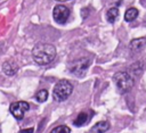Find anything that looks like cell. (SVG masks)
<instances>
[{"label":"cell","mask_w":146,"mask_h":133,"mask_svg":"<svg viewBox=\"0 0 146 133\" xmlns=\"http://www.w3.org/2000/svg\"><path fill=\"white\" fill-rule=\"evenodd\" d=\"M56 1H59V2H64V1H68V0H56Z\"/></svg>","instance_id":"cell-17"},{"label":"cell","mask_w":146,"mask_h":133,"mask_svg":"<svg viewBox=\"0 0 146 133\" xmlns=\"http://www.w3.org/2000/svg\"><path fill=\"white\" fill-rule=\"evenodd\" d=\"M110 128V123L106 120L98 122L90 128V133H105Z\"/></svg>","instance_id":"cell-9"},{"label":"cell","mask_w":146,"mask_h":133,"mask_svg":"<svg viewBox=\"0 0 146 133\" xmlns=\"http://www.w3.org/2000/svg\"><path fill=\"white\" fill-rule=\"evenodd\" d=\"M117 18H119V9L117 8H111V9L107 10V13H106V19L111 24H114Z\"/></svg>","instance_id":"cell-10"},{"label":"cell","mask_w":146,"mask_h":133,"mask_svg":"<svg viewBox=\"0 0 146 133\" xmlns=\"http://www.w3.org/2000/svg\"><path fill=\"white\" fill-rule=\"evenodd\" d=\"M113 82L115 83L116 90L121 94L128 93L133 86V78L127 72H117L113 75Z\"/></svg>","instance_id":"cell-2"},{"label":"cell","mask_w":146,"mask_h":133,"mask_svg":"<svg viewBox=\"0 0 146 133\" xmlns=\"http://www.w3.org/2000/svg\"><path fill=\"white\" fill-rule=\"evenodd\" d=\"M146 45V39L145 38H138V39H133L130 44H129V48L131 51L133 52H138L140 51L141 49H144V47Z\"/></svg>","instance_id":"cell-7"},{"label":"cell","mask_w":146,"mask_h":133,"mask_svg":"<svg viewBox=\"0 0 146 133\" xmlns=\"http://www.w3.org/2000/svg\"><path fill=\"white\" fill-rule=\"evenodd\" d=\"M29 109H30V105L26 101H16V102H13L10 105V107H9V111L18 120L23 119L25 113Z\"/></svg>","instance_id":"cell-4"},{"label":"cell","mask_w":146,"mask_h":133,"mask_svg":"<svg viewBox=\"0 0 146 133\" xmlns=\"http://www.w3.org/2000/svg\"><path fill=\"white\" fill-rule=\"evenodd\" d=\"M50 133H71V130L66 125H59V126H56L55 128H52Z\"/></svg>","instance_id":"cell-14"},{"label":"cell","mask_w":146,"mask_h":133,"mask_svg":"<svg viewBox=\"0 0 146 133\" xmlns=\"http://www.w3.org/2000/svg\"><path fill=\"white\" fill-rule=\"evenodd\" d=\"M21 133H33V128H24V130H21Z\"/></svg>","instance_id":"cell-15"},{"label":"cell","mask_w":146,"mask_h":133,"mask_svg":"<svg viewBox=\"0 0 146 133\" xmlns=\"http://www.w3.org/2000/svg\"><path fill=\"white\" fill-rule=\"evenodd\" d=\"M91 60L89 58H83V59H78L75 60L72 66L70 67V72L76 76H83L88 69V67L90 66Z\"/></svg>","instance_id":"cell-5"},{"label":"cell","mask_w":146,"mask_h":133,"mask_svg":"<svg viewBox=\"0 0 146 133\" xmlns=\"http://www.w3.org/2000/svg\"><path fill=\"white\" fill-rule=\"evenodd\" d=\"M73 85L67 80H60L56 83L54 90H52V98L57 102L65 101L72 93Z\"/></svg>","instance_id":"cell-3"},{"label":"cell","mask_w":146,"mask_h":133,"mask_svg":"<svg viewBox=\"0 0 146 133\" xmlns=\"http://www.w3.org/2000/svg\"><path fill=\"white\" fill-rule=\"evenodd\" d=\"M52 17L57 24L63 25L67 22L68 17H70V9L63 5L55 6V8L52 10Z\"/></svg>","instance_id":"cell-6"},{"label":"cell","mask_w":146,"mask_h":133,"mask_svg":"<svg viewBox=\"0 0 146 133\" xmlns=\"http://www.w3.org/2000/svg\"><path fill=\"white\" fill-rule=\"evenodd\" d=\"M2 48H3V43H2V42H0V52H1Z\"/></svg>","instance_id":"cell-16"},{"label":"cell","mask_w":146,"mask_h":133,"mask_svg":"<svg viewBox=\"0 0 146 133\" xmlns=\"http://www.w3.org/2000/svg\"><path fill=\"white\" fill-rule=\"evenodd\" d=\"M18 70V66L14 63V61H5L2 64V72L6 74V75H15Z\"/></svg>","instance_id":"cell-8"},{"label":"cell","mask_w":146,"mask_h":133,"mask_svg":"<svg viewBox=\"0 0 146 133\" xmlns=\"http://www.w3.org/2000/svg\"><path fill=\"white\" fill-rule=\"evenodd\" d=\"M138 16V10L136 8H129L124 14V20L125 22H133Z\"/></svg>","instance_id":"cell-11"},{"label":"cell","mask_w":146,"mask_h":133,"mask_svg":"<svg viewBox=\"0 0 146 133\" xmlns=\"http://www.w3.org/2000/svg\"><path fill=\"white\" fill-rule=\"evenodd\" d=\"M48 99V91L47 90H40L35 94V100L38 102H44Z\"/></svg>","instance_id":"cell-13"},{"label":"cell","mask_w":146,"mask_h":133,"mask_svg":"<svg viewBox=\"0 0 146 133\" xmlns=\"http://www.w3.org/2000/svg\"><path fill=\"white\" fill-rule=\"evenodd\" d=\"M88 119H89V115L87 114V113H80L79 115H78V117L74 119V125L75 126H81V125H84L87 122H88Z\"/></svg>","instance_id":"cell-12"},{"label":"cell","mask_w":146,"mask_h":133,"mask_svg":"<svg viewBox=\"0 0 146 133\" xmlns=\"http://www.w3.org/2000/svg\"><path fill=\"white\" fill-rule=\"evenodd\" d=\"M32 57L38 65H48L56 57V48L49 43H38L32 49Z\"/></svg>","instance_id":"cell-1"}]
</instances>
